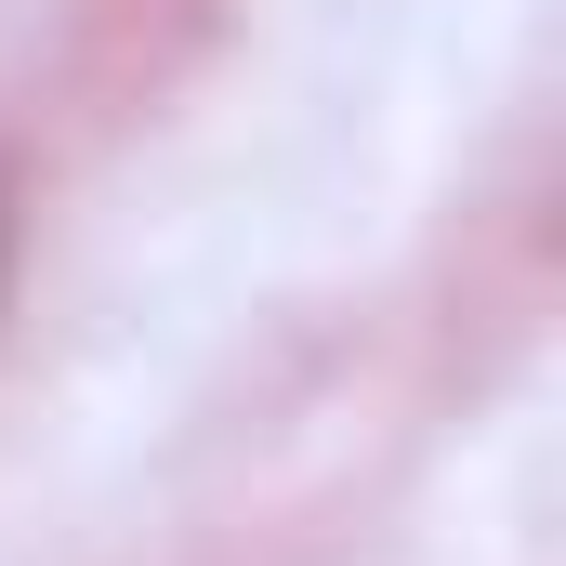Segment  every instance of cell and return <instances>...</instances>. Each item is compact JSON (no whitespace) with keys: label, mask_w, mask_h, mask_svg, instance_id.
<instances>
[{"label":"cell","mask_w":566,"mask_h":566,"mask_svg":"<svg viewBox=\"0 0 566 566\" xmlns=\"http://www.w3.org/2000/svg\"><path fill=\"white\" fill-rule=\"evenodd\" d=\"M13 224H27V185H13V158H0V290H13Z\"/></svg>","instance_id":"1"}]
</instances>
